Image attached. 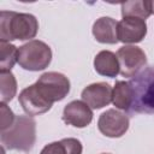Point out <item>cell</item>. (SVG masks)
Segmentation results:
<instances>
[{"instance_id": "15", "label": "cell", "mask_w": 154, "mask_h": 154, "mask_svg": "<svg viewBox=\"0 0 154 154\" xmlns=\"http://www.w3.org/2000/svg\"><path fill=\"white\" fill-rule=\"evenodd\" d=\"M132 99H134V93L131 84L125 81H117L112 91L113 105L119 109L130 111L132 106Z\"/></svg>"}, {"instance_id": "21", "label": "cell", "mask_w": 154, "mask_h": 154, "mask_svg": "<svg viewBox=\"0 0 154 154\" xmlns=\"http://www.w3.org/2000/svg\"><path fill=\"white\" fill-rule=\"evenodd\" d=\"M101 154H109V153H101Z\"/></svg>"}, {"instance_id": "16", "label": "cell", "mask_w": 154, "mask_h": 154, "mask_svg": "<svg viewBox=\"0 0 154 154\" xmlns=\"http://www.w3.org/2000/svg\"><path fill=\"white\" fill-rule=\"evenodd\" d=\"M122 16L123 18L126 17H135L146 20L152 14V4L149 0H134V1H125L122 2Z\"/></svg>"}, {"instance_id": "11", "label": "cell", "mask_w": 154, "mask_h": 154, "mask_svg": "<svg viewBox=\"0 0 154 154\" xmlns=\"http://www.w3.org/2000/svg\"><path fill=\"white\" fill-rule=\"evenodd\" d=\"M112 87L106 82H97L87 85L82 90V101L90 108L99 109L107 106L112 101Z\"/></svg>"}, {"instance_id": "6", "label": "cell", "mask_w": 154, "mask_h": 154, "mask_svg": "<svg viewBox=\"0 0 154 154\" xmlns=\"http://www.w3.org/2000/svg\"><path fill=\"white\" fill-rule=\"evenodd\" d=\"M117 58L119 63V73L123 77L134 78L147 64L146 53L142 48L132 45L120 47L117 52Z\"/></svg>"}, {"instance_id": "12", "label": "cell", "mask_w": 154, "mask_h": 154, "mask_svg": "<svg viewBox=\"0 0 154 154\" xmlns=\"http://www.w3.org/2000/svg\"><path fill=\"white\" fill-rule=\"evenodd\" d=\"M118 22L111 17H100L93 24V35L100 43L114 45L118 42Z\"/></svg>"}, {"instance_id": "2", "label": "cell", "mask_w": 154, "mask_h": 154, "mask_svg": "<svg viewBox=\"0 0 154 154\" xmlns=\"http://www.w3.org/2000/svg\"><path fill=\"white\" fill-rule=\"evenodd\" d=\"M4 148L29 152L36 141V122L30 116H16L13 124L0 132Z\"/></svg>"}, {"instance_id": "9", "label": "cell", "mask_w": 154, "mask_h": 154, "mask_svg": "<svg viewBox=\"0 0 154 154\" xmlns=\"http://www.w3.org/2000/svg\"><path fill=\"white\" fill-rule=\"evenodd\" d=\"M118 41L123 43H137L141 42L147 35L146 20L135 17H126L118 22L117 28Z\"/></svg>"}, {"instance_id": "4", "label": "cell", "mask_w": 154, "mask_h": 154, "mask_svg": "<svg viewBox=\"0 0 154 154\" xmlns=\"http://www.w3.org/2000/svg\"><path fill=\"white\" fill-rule=\"evenodd\" d=\"M52 61L51 47L40 40H31L18 48L17 63L28 71H41Z\"/></svg>"}, {"instance_id": "19", "label": "cell", "mask_w": 154, "mask_h": 154, "mask_svg": "<svg viewBox=\"0 0 154 154\" xmlns=\"http://www.w3.org/2000/svg\"><path fill=\"white\" fill-rule=\"evenodd\" d=\"M0 111H1L0 130L2 131V130H6L7 128H10V126L13 124V122H14V119H16V116L13 114L12 109H11L6 103H2V102H1V105H0Z\"/></svg>"}, {"instance_id": "3", "label": "cell", "mask_w": 154, "mask_h": 154, "mask_svg": "<svg viewBox=\"0 0 154 154\" xmlns=\"http://www.w3.org/2000/svg\"><path fill=\"white\" fill-rule=\"evenodd\" d=\"M134 99L131 112L154 114V66H148L129 82Z\"/></svg>"}, {"instance_id": "10", "label": "cell", "mask_w": 154, "mask_h": 154, "mask_svg": "<svg viewBox=\"0 0 154 154\" xmlns=\"http://www.w3.org/2000/svg\"><path fill=\"white\" fill-rule=\"evenodd\" d=\"M91 108L81 100H73L69 102L63 111V120L67 125L75 128H85L93 120Z\"/></svg>"}, {"instance_id": "8", "label": "cell", "mask_w": 154, "mask_h": 154, "mask_svg": "<svg viewBox=\"0 0 154 154\" xmlns=\"http://www.w3.org/2000/svg\"><path fill=\"white\" fill-rule=\"evenodd\" d=\"M18 100H19V103L23 111L30 117L46 113L53 106L40 94V91L36 88V84H31L24 88L19 93Z\"/></svg>"}, {"instance_id": "5", "label": "cell", "mask_w": 154, "mask_h": 154, "mask_svg": "<svg viewBox=\"0 0 154 154\" xmlns=\"http://www.w3.org/2000/svg\"><path fill=\"white\" fill-rule=\"evenodd\" d=\"M35 84L40 94L52 105L61 101L70 93V81L60 72H45Z\"/></svg>"}, {"instance_id": "20", "label": "cell", "mask_w": 154, "mask_h": 154, "mask_svg": "<svg viewBox=\"0 0 154 154\" xmlns=\"http://www.w3.org/2000/svg\"><path fill=\"white\" fill-rule=\"evenodd\" d=\"M152 4V13H154V1H150Z\"/></svg>"}, {"instance_id": "14", "label": "cell", "mask_w": 154, "mask_h": 154, "mask_svg": "<svg viewBox=\"0 0 154 154\" xmlns=\"http://www.w3.org/2000/svg\"><path fill=\"white\" fill-rule=\"evenodd\" d=\"M82 150L83 146L79 140L67 137L46 144L40 154H82Z\"/></svg>"}, {"instance_id": "13", "label": "cell", "mask_w": 154, "mask_h": 154, "mask_svg": "<svg viewBox=\"0 0 154 154\" xmlns=\"http://www.w3.org/2000/svg\"><path fill=\"white\" fill-rule=\"evenodd\" d=\"M95 71L106 77H116L119 73V63L117 54L111 51H101L94 58Z\"/></svg>"}, {"instance_id": "17", "label": "cell", "mask_w": 154, "mask_h": 154, "mask_svg": "<svg viewBox=\"0 0 154 154\" xmlns=\"http://www.w3.org/2000/svg\"><path fill=\"white\" fill-rule=\"evenodd\" d=\"M18 48L6 41H0V72L11 71L17 63Z\"/></svg>"}, {"instance_id": "7", "label": "cell", "mask_w": 154, "mask_h": 154, "mask_svg": "<svg viewBox=\"0 0 154 154\" xmlns=\"http://www.w3.org/2000/svg\"><path fill=\"white\" fill-rule=\"evenodd\" d=\"M97 128L99 131L106 137H122L129 129V118L125 113L111 108L100 114L97 120Z\"/></svg>"}, {"instance_id": "18", "label": "cell", "mask_w": 154, "mask_h": 154, "mask_svg": "<svg viewBox=\"0 0 154 154\" xmlns=\"http://www.w3.org/2000/svg\"><path fill=\"white\" fill-rule=\"evenodd\" d=\"M0 90H1V102H10L17 93V81L11 71L0 72Z\"/></svg>"}, {"instance_id": "1", "label": "cell", "mask_w": 154, "mask_h": 154, "mask_svg": "<svg viewBox=\"0 0 154 154\" xmlns=\"http://www.w3.org/2000/svg\"><path fill=\"white\" fill-rule=\"evenodd\" d=\"M38 31V22L34 14L14 11L0 12V41L30 40Z\"/></svg>"}]
</instances>
